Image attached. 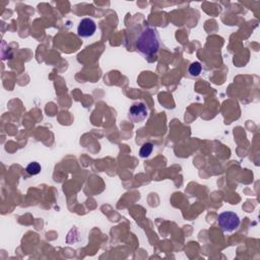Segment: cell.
Here are the masks:
<instances>
[{"label":"cell","mask_w":260,"mask_h":260,"mask_svg":"<svg viewBox=\"0 0 260 260\" xmlns=\"http://www.w3.org/2000/svg\"><path fill=\"white\" fill-rule=\"evenodd\" d=\"M148 109L144 103H134L128 111V118L134 123H140L147 118Z\"/></svg>","instance_id":"obj_3"},{"label":"cell","mask_w":260,"mask_h":260,"mask_svg":"<svg viewBox=\"0 0 260 260\" xmlns=\"http://www.w3.org/2000/svg\"><path fill=\"white\" fill-rule=\"evenodd\" d=\"M154 150V144L152 142H146L144 144H142V146L140 147V156L141 158H148Z\"/></svg>","instance_id":"obj_5"},{"label":"cell","mask_w":260,"mask_h":260,"mask_svg":"<svg viewBox=\"0 0 260 260\" xmlns=\"http://www.w3.org/2000/svg\"><path fill=\"white\" fill-rule=\"evenodd\" d=\"M218 224L225 233H232L237 230L241 224L239 216L233 212H224L218 218Z\"/></svg>","instance_id":"obj_2"},{"label":"cell","mask_w":260,"mask_h":260,"mask_svg":"<svg viewBox=\"0 0 260 260\" xmlns=\"http://www.w3.org/2000/svg\"><path fill=\"white\" fill-rule=\"evenodd\" d=\"M27 172H28V174H30L32 176L38 175L39 173L41 172V166L39 163L33 162V163L29 164V166L27 167Z\"/></svg>","instance_id":"obj_7"},{"label":"cell","mask_w":260,"mask_h":260,"mask_svg":"<svg viewBox=\"0 0 260 260\" xmlns=\"http://www.w3.org/2000/svg\"><path fill=\"white\" fill-rule=\"evenodd\" d=\"M136 48L146 56L157 54L160 49V39L157 31L150 27L144 28L136 41Z\"/></svg>","instance_id":"obj_1"},{"label":"cell","mask_w":260,"mask_h":260,"mask_svg":"<svg viewBox=\"0 0 260 260\" xmlns=\"http://www.w3.org/2000/svg\"><path fill=\"white\" fill-rule=\"evenodd\" d=\"M201 70H202V66H201V64L200 62L192 63L189 66V69H188L189 74L193 78H196V77L200 76V74L201 73Z\"/></svg>","instance_id":"obj_6"},{"label":"cell","mask_w":260,"mask_h":260,"mask_svg":"<svg viewBox=\"0 0 260 260\" xmlns=\"http://www.w3.org/2000/svg\"><path fill=\"white\" fill-rule=\"evenodd\" d=\"M97 30L96 22L92 19H83L78 27V34L81 38H90Z\"/></svg>","instance_id":"obj_4"}]
</instances>
